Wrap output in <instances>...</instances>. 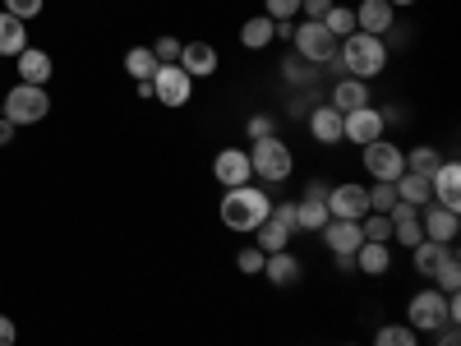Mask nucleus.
<instances>
[{"mask_svg":"<svg viewBox=\"0 0 461 346\" xmlns=\"http://www.w3.org/2000/svg\"><path fill=\"white\" fill-rule=\"evenodd\" d=\"M388 65V47H383V37H369V32H351L337 42V65L332 69H346V79H374L383 74Z\"/></svg>","mask_w":461,"mask_h":346,"instance_id":"obj_1","label":"nucleus"},{"mask_svg":"<svg viewBox=\"0 0 461 346\" xmlns=\"http://www.w3.org/2000/svg\"><path fill=\"white\" fill-rule=\"evenodd\" d=\"M461 319V300L456 296H443L438 287H425L415 291L411 305H406V323L415 332H438V328H456Z\"/></svg>","mask_w":461,"mask_h":346,"instance_id":"obj_2","label":"nucleus"},{"mask_svg":"<svg viewBox=\"0 0 461 346\" xmlns=\"http://www.w3.org/2000/svg\"><path fill=\"white\" fill-rule=\"evenodd\" d=\"M221 222L230 231H254L267 222V213H273V199H267L263 185H240V189H226L221 195Z\"/></svg>","mask_w":461,"mask_h":346,"instance_id":"obj_3","label":"nucleus"},{"mask_svg":"<svg viewBox=\"0 0 461 346\" xmlns=\"http://www.w3.org/2000/svg\"><path fill=\"white\" fill-rule=\"evenodd\" d=\"M249 167H254V176L263 180V185H282L291 171H295V152L286 148V139H254V148H249Z\"/></svg>","mask_w":461,"mask_h":346,"instance_id":"obj_4","label":"nucleus"},{"mask_svg":"<svg viewBox=\"0 0 461 346\" xmlns=\"http://www.w3.org/2000/svg\"><path fill=\"white\" fill-rule=\"evenodd\" d=\"M0 106H5V121L19 130V125H37V121H47L51 97H47V88H37V84H14L5 97H0Z\"/></svg>","mask_w":461,"mask_h":346,"instance_id":"obj_5","label":"nucleus"},{"mask_svg":"<svg viewBox=\"0 0 461 346\" xmlns=\"http://www.w3.org/2000/svg\"><path fill=\"white\" fill-rule=\"evenodd\" d=\"M291 42H295V56H300V60H310V65H319V69L337 65V37H332L323 23H314V19L295 23Z\"/></svg>","mask_w":461,"mask_h":346,"instance_id":"obj_6","label":"nucleus"},{"mask_svg":"<svg viewBox=\"0 0 461 346\" xmlns=\"http://www.w3.org/2000/svg\"><path fill=\"white\" fill-rule=\"evenodd\" d=\"M360 162H365V171L374 176V180H397V176H406V152L393 143V139H374V143H365V152H360Z\"/></svg>","mask_w":461,"mask_h":346,"instance_id":"obj_7","label":"nucleus"},{"mask_svg":"<svg viewBox=\"0 0 461 346\" xmlns=\"http://www.w3.org/2000/svg\"><path fill=\"white\" fill-rule=\"evenodd\" d=\"M148 88H152V102H162V106H185L189 97H194V79L180 69V65H158V74L148 79Z\"/></svg>","mask_w":461,"mask_h":346,"instance_id":"obj_8","label":"nucleus"},{"mask_svg":"<svg viewBox=\"0 0 461 346\" xmlns=\"http://www.w3.org/2000/svg\"><path fill=\"white\" fill-rule=\"evenodd\" d=\"M369 213V189L360 180H341L328 189V217H341V222H360Z\"/></svg>","mask_w":461,"mask_h":346,"instance_id":"obj_9","label":"nucleus"},{"mask_svg":"<svg viewBox=\"0 0 461 346\" xmlns=\"http://www.w3.org/2000/svg\"><path fill=\"white\" fill-rule=\"evenodd\" d=\"M249 176H254V167H249V152L245 148H221L217 158H212V180L221 189H240V185H249Z\"/></svg>","mask_w":461,"mask_h":346,"instance_id":"obj_10","label":"nucleus"},{"mask_svg":"<svg viewBox=\"0 0 461 346\" xmlns=\"http://www.w3.org/2000/svg\"><path fill=\"white\" fill-rule=\"evenodd\" d=\"M383 130H388V121H383V111H374V106H360V111H346L341 115V139H351V143H374V139H383Z\"/></svg>","mask_w":461,"mask_h":346,"instance_id":"obj_11","label":"nucleus"},{"mask_svg":"<svg viewBox=\"0 0 461 346\" xmlns=\"http://www.w3.org/2000/svg\"><path fill=\"white\" fill-rule=\"evenodd\" d=\"M420 231H425V241H434V245H452L461 236V217L452 208L425 204V208H420Z\"/></svg>","mask_w":461,"mask_h":346,"instance_id":"obj_12","label":"nucleus"},{"mask_svg":"<svg viewBox=\"0 0 461 346\" xmlns=\"http://www.w3.org/2000/svg\"><path fill=\"white\" fill-rule=\"evenodd\" d=\"M319 236H323V245H328L337 259H356V250L365 245V236H360V222H341V217H328Z\"/></svg>","mask_w":461,"mask_h":346,"instance_id":"obj_13","label":"nucleus"},{"mask_svg":"<svg viewBox=\"0 0 461 346\" xmlns=\"http://www.w3.org/2000/svg\"><path fill=\"white\" fill-rule=\"evenodd\" d=\"M397 28V10L388 0H360L356 10V32H369V37H388Z\"/></svg>","mask_w":461,"mask_h":346,"instance_id":"obj_14","label":"nucleus"},{"mask_svg":"<svg viewBox=\"0 0 461 346\" xmlns=\"http://www.w3.org/2000/svg\"><path fill=\"white\" fill-rule=\"evenodd\" d=\"M176 65L189 74V79H212L217 65H221V56H217V47H212V42H185Z\"/></svg>","mask_w":461,"mask_h":346,"instance_id":"obj_15","label":"nucleus"},{"mask_svg":"<svg viewBox=\"0 0 461 346\" xmlns=\"http://www.w3.org/2000/svg\"><path fill=\"white\" fill-rule=\"evenodd\" d=\"M295 213H300V231H323V222H328V185L323 180L304 185V199L295 204Z\"/></svg>","mask_w":461,"mask_h":346,"instance_id":"obj_16","label":"nucleus"},{"mask_svg":"<svg viewBox=\"0 0 461 346\" xmlns=\"http://www.w3.org/2000/svg\"><path fill=\"white\" fill-rule=\"evenodd\" d=\"M429 199L438 204V208H461V167L456 162H443L434 176H429Z\"/></svg>","mask_w":461,"mask_h":346,"instance_id":"obj_17","label":"nucleus"},{"mask_svg":"<svg viewBox=\"0 0 461 346\" xmlns=\"http://www.w3.org/2000/svg\"><path fill=\"white\" fill-rule=\"evenodd\" d=\"M14 60H19V84L47 88V79H51V69H56V65H51V56H47L42 47H23Z\"/></svg>","mask_w":461,"mask_h":346,"instance_id":"obj_18","label":"nucleus"},{"mask_svg":"<svg viewBox=\"0 0 461 346\" xmlns=\"http://www.w3.org/2000/svg\"><path fill=\"white\" fill-rule=\"evenodd\" d=\"M263 278L273 282V287H295V282L304 278V268H300V259H295L291 250H277V254H267Z\"/></svg>","mask_w":461,"mask_h":346,"instance_id":"obj_19","label":"nucleus"},{"mask_svg":"<svg viewBox=\"0 0 461 346\" xmlns=\"http://www.w3.org/2000/svg\"><path fill=\"white\" fill-rule=\"evenodd\" d=\"M304 121H310V134L319 143H341V111H332L328 102H319L310 115H304Z\"/></svg>","mask_w":461,"mask_h":346,"instance_id":"obj_20","label":"nucleus"},{"mask_svg":"<svg viewBox=\"0 0 461 346\" xmlns=\"http://www.w3.org/2000/svg\"><path fill=\"white\" fill-rule=\"evenodd\" d=\"M273 42H277V23L267 19V14H254V19L240 23V47L263 51V47H273Z\"/></svg>","mask_w":461,"mask_h":346,"instance_id":"obj_21","label":"nucleus"},{"mask_svg":"<svg viewBox=\"0 0 461 346\" xmlns=\"http://www.w3.org/2000/svg\"><path fill=\"white\" fill-rule=\"evenodd\" d=\"M356 268L365 278H383L393 268V250L388 245H378V241H365L360 250H356Z\"/></svg>","mask_w":461,"mask_h":346,"instance_id":"obj_22","label":"nucleus"},{"mask_svg":"<svg viewBox=\"0 0 461 346\" xmlns=\"http://www.w3.org/2000/svg\"><path fill=\"white\" fill-rule=\"evenodd\" d=\"M332 111H360V106H369V84L365 79H341L337 88H332V102H328Z\"/></svg>","mask_w":461,"mask_h":346,"instance_id":"obj_23","label":"nucleus"},{"mask_svg":"<svg viewBox=\"0 0 461 346\" xmlns=\"http://www.w3.org/2000/svg\"><path fill=\"white\" fill-rule=\"evenodd\" d=\"M28 47V23L0 10V56H19Z\"/></svg>","mask_w":461,"mask_h":346,"instance_id":"obj_24","label":"nucleus"},{"mask_svg":"<svg viewBox=\"0 0 461 346\" xmlns=\"http://www.w3.org/2000/svg\"><path fill=\"white\" fill-rule=\"evenodd\" d=\"M125 74L134 84H148L152 74H158V56H152V47H130L125 51Z\"/></svg>","mask_w":461,"mask_h":346,"instance_id":"obj_25","label":"nucleus"},{"mask_svg":"<svg viewBox=\"0 0 461 346\" xmlns=\"http://www.w3.org/2000/svg\"><path fill=\"white\" fill-rule=\"evenodd\" d=\"M438 167H443V152H438V148H429V143H420V148H411V152H406V171H411V176H425V180H429Z\"/></svg>","mask_w":461,"mask_h":346,"instance_id":"obj_26","label":"nucleus"},{"mask_svg":"<svg viewBox=\"0 0 461 346\" xmlns=\"http://www.w3.org/2000/svg\"><path fill=\"white\" fill-rule=\"evenodd\" d=\"M393 185H397V199H402V204H411V208H425V204H429V180H425V176H411V171H406V176H397Z\"/></svg>","mask_w":461,"mask_h":346,"instance_id":"obj_27","label":"nucleus"},{"mask_svg":"<svg viewBox=\"0 0 461 346\" xmlns=\"http://www.w3.org/2000/svg\"><path fill=\"white\" fill-rule=\"evenodd\" d=\"M434 287H438L443 296H456V287H461V259H456V250H452V245H447L443 263L434 268Z\"/></svg>","mask_w":461,"mask_h":346,"instance_id":"obj_28","label":"nucleus"},{"mask_svg":"<svg viewBox=\"0 0 461 346\" xmlns=\"http://www.w3.org/2000/svg\"><path fill=\"white\" fill-rule=\"evenodd\" d=\"M254 241H258L263 254H277V250H291V231H282L273 217H267L263 226H254Z\"/></svg>","mask_w":461,"mask_h":346,"instance_id":"obj_29","label":"nucleus"},{"mask_svg":"<svg viewBox=\"0 0 461 346\" xmlns=\"http://www.w3.org/2000/svg\"><path fill=\"white\" fill-rule=\"evenodd\" d=\"M374 346H420V332L411 323H383L374 332Z\"/></svg>","mask_w":461,"mask_h":346,"instance_id":"obj_30","label":"nucleus"},{"mask_svg":"<svg viewBox=\"0 0 461 346\" xmlns=\"http://www.w3.org/2000/svg\"><path fill=\"white\" fill-rule=\"evenodd\" d=\"M411 254H415V273H420V278H434V268L443 263L447 245H434V241H420V245H415Z\"/></svg>","mask_w":461,"mask_h":346,"instance_id":"obj_31","label":"nucleus"},{"mask_svg":"<svg viewBox=\"0 0 461 346\" xmlns=\"http://www.w3.org/2000/svg\"><path fill=\"white\" fill-rule=\"evenodd\" d=\"M282 79L295 84V88H304V84H314V79H319V65L300 60V56H286V60H282Z\"/></svg>","mask_w":461,"mask_h":346,"instance_id":"obj_32","label":"nucleus"},{"mask_svg":"<svg viewBox=\"0 0 461 346\" xmlns=\"http://www.w3.org/2000/svg\"><path fill=\"white\" fill-rule=\"evenodd\" d=\"M323 28L337 37V42H341V37H351V32H356V10H351V5H332V10L323 14Z\"/></svg>","mask_w":461,"mask_h":346,"instance_id":"obj_33","label":"nucleus"},{"mask_svg":"<svg viewBox=\"0 0 461 346\" xmlns=\"http://www.w3.org/2000/svg\"><path fill=\"white\" fill-rule=\"evenodd\" d=\"M360 236H365V241H378V245H388V241H393L388 213H365V217H360Z\"/></svg>","mask_w":461,"mask_h":346,"instance_id":"obj_34","label":"nucleus"},{"mask_svg":"<svg viewBox=\"0 0 461 346\" xmlns=\"http://www.w3.org/2000/svg\"><path fill=\"white\" fill-rule=\"evenodd\" d=\"M393 204H397V185L374 180V185H369V213H388Z\"/></svg>","mask_w":461,"mask_h":346,"instance_id":"obj_35","label":"nucleus"},{"mask_svg":"<svg viewBox=\"0 0 461 346\" xmlns=\"http://www.w3.org/2000/svg\"><path fill=\"white\" fill-rule=\"evenodd\" d=\"M263 263H267V254H263L258 245H254V250H240V254H236V268H240L245 278H258V273H263Z\"/></svg>","mask_w":461,"mask_h":346,"instance_id":"obj_36","label":"nucleus"},{"mask_svg":"<svg viewBox=\"0 0 461 346\" xmlns=\"http://www.w3.org/2000/svg\"><path fill=\"white\" fill-rule=\"evenodd\" d=\"M47 10V0H5V14H14V19H37V14H42Z\"/></svg>","mask_w":461,"mask_h":346,"instance_id":"obj_37","label":"nucleus"},{"mask_svg":"<svg viewBox=\"0 0 461 346\" xmlns=\"http://www.w3.org/2000/svg\"><path fill=\"white\" fill-rule=\"evenodd\" d=\"M267 217H273L282 231H291V236L300 231V213H295V204H291V199H286V204H273V213H267Z\"/></svg>","mask_w":461,"mask_h":346,"instance_id":"obj_38","label":"nucleus"},{"mask_svg":"<svg viewBox=\"0 0 461 346\" xmlns=\"http://www.w3.org/2000/svg\"><path fill=\"white\" fill-rule=\"evenodd\" d=\"M273 23H291L300 14V0H267V10H263Z\"/></svg>","mask_w":461,"mask_h":346,"instance_id":"obj_39","label":"nucleus"},{"mask_svg":"<svg viewBox=\"0 0 461 346\" xmlns=\"http://www.w3.org/2000/svg\"><path fill=\"white\" fill-rule=\"evenodd\" d=\"M245 134H249V139H273V134H277V125H273V115H263V111H254V115H249V125H245Z\"/></svg>","mask_w":461,"mask_h":346,"instance_id":"obj_40","label":"nucleus"},{"mask_svg":"<svg viewBox=\"0 0 461 346\" xmlns=\"http://www.w3.org/2000/svg\"><path fill=\"white\" fill-rule=\"evenodd\" d=\"M180 47H185V42H176V37H158L152 56H158V65H176V60H180Z\"/></svg>","mask_w":461,"mask_h":346,"instance_id":"obj_41","label":"nucleus"},{"mask_svg":"<svg viewBox=\"0 0 461 346\" xmlns=\"http://www.w3.org/2000/svg\"><path fill=\"white\" fill-rule=\"evenodd\" d=\"M332 5H337V0H300V10H304V14H310L314 23H323V14H328Z\"/></svg>","mask_w":461,"mask_h":346,"instance_id":"obj_42","label":"nucleus"},{"mask_svg":"<svg viewBox=\"0 0 461 346\" xmlns=\"http://www.w3.org/2000/svg\"><path fill=\"white\" fill-rule=\"evenodd\" d=\"M14 337H19L14 319H10V314H0V346H14Z\"/></svg>","mask_w":461,"mask_h":346,"instance_id":"obj_43","label":"nucleus"},{"mask_svg":"<svg viewBox=\"0 0 461 346\" xmlns=\"http://www.w3.org/2000/svg\"><path fill=\"white\" fill-rule=\"evenodd\" d=\"M310 102H314V97H310V93H300V97H295V102H291V115H300V121H304V115H310V111H314V106H310Z\"/></svg>","mask_w":461,"mask_h":346,"instance_id":"obj_44","label":"nucleus"},{"mask_svg":"<svg viewBox=\"0 0 461 346\" xmlns=\"http://www.w3.org/2000/svg\"><path fill=\"white\" fill-rule=\"evenodd\" d=\"M5 143H14V125L5 121V115H0V148H5Z\"/></svg>","mask_w":461,"mask_h":346,"instance_id":"obj_45","label":"nucleus"},{"mask_svg":"<svg viewBox=\"0 0 461 346\" xmlns=\"http://www.w3.org/2000/svg\"><path fill=\"white\" fill-rule=\"evenodd\" d=\"M438 346H461L456 341V328H438Z\"/></svg>","mask_w":461,"mask_h":346,"instance_id":"obj_46","label":"nucleus"},{"mask_svg":"<svg viewBox=\"0 0 461 346\" xmlns=\"http://www.w3.org/2000/svg\"><path fill=\"white\" fill-rule=\"evenodd\" d=\"M388 5H393V10H402V5H415V0H388Z\"/></svg>","mask_w":461,"mask_h":346,"instance_id":"obj_47","label":"nucleus"},{"mask_svg":"<svg viewBox=\"0 0 461 346\" xmlns=\"http://www.w3.org/2000/svg\"><path fill=\"white\" fill-rule=\"evenodd\" d=\"M0 115H5V106H0Z\"/></svg>","mask_w":461,"mask_h":346,"instance_id":"obj_48","label":"nucleus"},{"mask_svg":"<svg viewBox=\"0 0 461 346\" xmlns=\"http://www.w3.org/2000/svg\"><path fill=\"white\" fill-rule=\"evenodd\" d=\"M346 346H356V341H346Z\"/></svg>","mask_w":461,"mask_h":346,"instance_id":"obj_49","label":"nucleus"}]
</instances>
